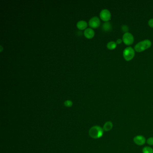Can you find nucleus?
<instances>
[{"mask_svg":"<svg viewBox=\"0 0 153 153\" xmlns=\"http://www.w3.org/2000/svg\"><path fill=\"white\" fill-rule=\"evenodd\" d=\"M103 128L98 125L93 126L89 129V135L91 138L93 139L100 138L104 134Z\"/></svg>","mask_w":153,"mask_h":153,"instance_id":"f257e3e1","label":"nucleus"},{"mask_svg":"<svg viewBox=\"0 0 153 153\" xmlns=\"http://www.w3.org/2000/svg\"><path fill=\"white\" fill-rule=\"evenodd\" d=\"M151 45V41L147 39L136 44L134 47V49L137 52H141L150 47Z\"/></svg>","mask_w":153,"mask_h":153,"instance_id":"f03ea898","label":"nucleus"},{"mask_svg":"<svg viewBox=\"0 0 153 153\" xmlns=\"http://www.w3.org/2000/svg\"><path fill=\"white\" fill-rule=\"evenodd\" d=\"M135 50L131 47L126 48L123 51V57L127 61L132 60L135 56Z\"/></svg>","mask_w":153,"mask_h":153,"instance_id":"7ed1b4c3","label":"nucleus"},{"mask_svg":"<svg viewBox=\"0 0 153 153\" xmlns=\"http://www.w3.org/2000/svg\"><path fill=\"white\" fill-rule=\"evenodd\" d=\"M123 41L127 46H130L133 44L134 42V37L131 33L127 32L124 33L122 38Z\"/></svg>","mask_w":153,"mask_h":153,"instance_id":"20e7f679","label":"nucleus"},{"mask_svg":"<svg viewBox=\"0 0 153 153\" xmlns=\"http://www.w3.org/2000/svg\"><path fill=\"white\" fill-rule=\"evenodd\" d=\"M111 13L107 9H102L100 13L101 19L104 22H108L111 19Z\"/></svg>","mask_w":153,"mask_h":153,"instance_id":"39448f33","label":"nucleus"},{"mask_svg":"<svg viewBox=\"0 0 153 153\" xmlns=\"http://www.w3.org/2000/svg\"><path fill=\"white\" fill-rule=\"evenodd\" d=\"M133 140L136 145L139 146H143L146 143V137L142 135H137L135 136L133 138Z\"/></svg>","mask_w":153,"mask_h":153,"instance_id":"423d86ee","label":"nucleus"},{"mask_svg":"<svg viewBox=\"0 0 153 153\" xmlns=\"http://www.w3.org/2000/svg\"><path fill=\"white\" fill-rule=\"evenodd\" d=\"M89 24L91 28H97L100 25V20L97 17H93L90 19Z\"/></svg>","mask_w":153,"mask_h":153,"instance_id":"0eeeda50","label":"nucleus"},{"mask_svg":"<svg viewBox=\"0 0 153 153\" xmlns=\"http://www.w3.org/2000/svg\"><path fill=\"white\" fill-rule=\"evenodd\" d=\"M84 35L87 38L92 39L94 36L95 32L93 29L91 28H88L85 30L84 31Z\"/></svg>","mask_w":153,"mask_h":153,"instance_id":"6e6552de","label":"nucleus"},{"mask_svg":"<svg viewBox=\"0 0 153 153\" xmlns=\"http://www.w3.org/2000/svg\"><path fill=\"white\" fill-rule=\"evenodd\" d=\"M113 128V124L111 121H108L104 124L103 126V129L104 132H109L112 130Z\"/></svg>","mask_w":153,"mask_h":153,"instance_id":"1a4fd4ad","label":"nucleus"},{"mask_svg":"<svg viewBox=\"0 0 153 153\" xmlns=\"http://www.w3.org/2000/svg\"><path fill=\"white\" fill-rule=\"evenodd\" d=\"M77 27L81 30H83L86 29L87 27V23L84 21H80L77 23Z\"/></svg>","mask_w":153,"mask_h":153,"instance_id":"9d476101","label":"nucleus"},{"mask_svg":"<svg viewBox=\"0 0 153 153\" xmlns=\"http://www.w3.org/2000/svg\"><path fill=\"white\" fill-rule=\"evenodd\" d=\"M102 29L105 31H110L112 29V25L110 22H105L102 25Z\"/></svg>","mask_w":153,"mask_h":153,"instance_id":"9b49d317","label":"nucleus"},{"mask_svg":"<svg viewBox=\"0 0 153 153\" xmlns=\"http://www.w3.org/2000/svg\"><path fill=\"white\" fill-rule=\"evenodd\" d=\"M106 46H107L108 49H110V50L115 49L116 48V43L114 41H110L108 43Z\"/></svg>","mask_w":153,"mask_h":153,"instance_id":"f8f14e48","label":"nucleus"},{"mask_svg":"<svg viewBox=\"0 0 153 153\" xmlns=\"http://www.w3.org/2000/svg\"><path fill=\"white\" fill-rule=\"evenodd\" d=\"M142 152V153H153V149L149 146H146L143 148Z\"/></svg>","mask_w":153,"mask_h":153,"instance_id":"ddd939ff","label":"nucleus"},{"mask_svg":"<svg viewBox=\"0 0 153 153\" xmlns=\"http://www.w3.org/2000/svg\"><path fill=\"white\" fill-rule=\"evenodd\" d=\"M64 104L66 107H71V106L73 105V102H71V101L67 100L64 102Z\"/></svg>","mask_w":153,"mask_h":153,"instance_id":"4468645a","label":"nucleus"},{"mask_svg":"<svg viewBox=\"0 0 153 153\" xmlns=\"http://www.w3.org/2000/svg\"><path fill=\"white\" fill-rule=\"evenodd\" d=\"M146 143L149 146H153V137H150L146 140Z\"/></svg>","mask_w":153,"mask_h":153,"instance_id":"2eb2a0df","label":"nucleus"},{"mask_svg":"<svg viewBox=\"0 0 153 153\" xmlns=\"http://www.w3.org/2000/svg\"><path fill=\"white\" fill-rule=\"evenodd\" d=\"M121 30H122V31L125 32L124 33H127V32H128V31H129V28L127 26L124 25L122 26L121 27Z\"/></svg>","mask_w":153,"mask_h":153,"instance_id":"dca6fc26","label":"nucleus"},{"mask_svg":"<svg viewBox=\"0 0 153 153\" xmlns=\"http://www.w3.org/2000/svg\"><path fill=\"white\" fill-rule=\"evenodd\" d=\"M148 25L150 27L153 28V18H151V19L149 20Z\"/></svg>","mask_w":153,"mask_h":153,"instance_id":"f3484780","label":"nucleus"},{"mask_svg":"<svg viewBox=\"0 0 153 153\" xmlns=\"http://www.w3.org/2000/svg\"><path fill=\"white\" fill-rule=\"evenodd\" d=\"M122 41H123V40H121V39H118L117 40L116 43L117 45H119V44H120L121 43H122Z\"/></svg>","mask_w":153,"mask_h":153,"instance_id":"a211bd4d","label":"nucleus"}]
</instances>
